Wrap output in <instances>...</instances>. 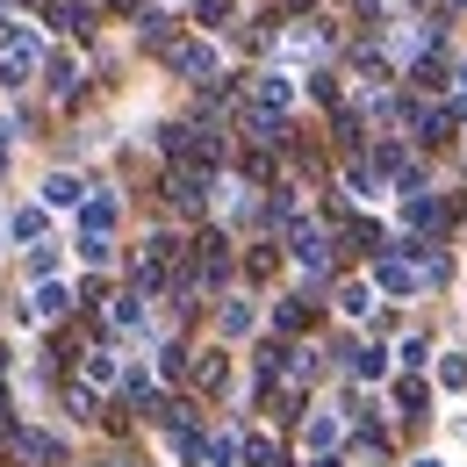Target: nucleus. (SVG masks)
<instances>
[{
  "mask_svg": "<svg viewBox=\"0 0 467 467\" xmlns=\"http://www.w3.org/2000/svg\"><path fill=\"white\" fill-rule=\"evenodd\" d=\"M302 439H309V453H317V461H324V453H331V446H338V417H331V410H317V417H309V424H302Z\"/></svg>",
  "mask_w": 467,
  "mask_h": 467,
  "instance_id": "9b49d317",
  "label": "nucleus"
},
{
  "mask_svg": "<svg viewBox=\"0 0 467 467\" xmlns=\"http://www.w3.org/2000/svg\"><path fill=\"white\" fill-rule=\"evenodd\" d=\"M173 72H180V79H216L223 65H216L209 44H194V36H187V44H173Z\"/></svg>",
  "mask_w": 467,
  "mask_h": 467,
  "instance_id": "423d86ee",
  "label": "nucleus"
},
{
  "mask_svg": "<svg viewBox=\"0 0 467 467\" xmlns=\"http://www.w3.org/2000/svg\"><path fill=\"white\" fill-rule=\"evenodd\" d=\"M410 231H439V223H446V202H431V194H410Z\"/></svg>",
  "mask_w": 467,
  "mask_h": 467,
  "instance_id": "f8f14e48",
  "label": "nucleus"
},
{
  "mask_svg": "<svg viewBox=\"0 0 467 467\" xmlns=\"http://www.w3.org/2000/svg\"><path fill=\"white\" fill-rule=\"evenodd\" d=\"M109 231H116V194H94L79 209V237H109Z\"/></svg>",
  "mask_w": 467,
  "mask_h": 467,
  "instance_id": "1a4fd4ad",
  "label": "nucleus"
},
{
  "mask_svg": "<svg viewBox=\"0 0 467 467\" xmlns=\"http://www.w3.org/2000/svg\"><path fill=\"white\" fill-rule=\"evenodd\" d=\"M116 374H122V359H116L109 346H94V352H87V389H101V381H116Z\"/></svg>",
  "mask_w": 467,
  "mask_h": 467,
  "instance_id": "2eb2a0df",
  "label": "nucleus"
},
{
  "mask_svg": "<svg viewBox=\"0 0 467 467\" xmlns=\"http://www.w3.org/2000/svg\"><path fill=\"white\" fill-rule=\"evenodd\" d=\"M216 324H223V338H244V331L259 324V309H252V302H223V317H216Z\"/></svg>",
  "mask_w": 467,
  "mask_h": 467,
  "instance_id": "dca6fc26",
  "label": "nucleus"
},
{
  "mask_svg": "<svg viewBox=\"0 0 467 467\" xmlns=\"http://www.w3.org/2000/svg\"><path fill=\"white\" fill-rule=\"evenodd\" d=\"M194 274H202V288H223V281H231V252H223V237H202Z\"/></svg>",
  "mask_w": 467,
  "mask_h": 467,
  "instance_id": "0eeeda50",
  "label": "nucleus"
},
{
  "mask_svg": "<svg viewBox=\"0 0 467 467\" xmlns=\"http://www.w3.org/2000/svg\"><path fill=\"white\" fill-rule=\"evenodd\" d=\"M29 274L51 281V274H58V244H29Z\"/></svg>",
  "mask_w": 467,
  "mask_h": 467,
  "instance_id": "aec40b11",
  "label": "nucleus"
},
{
  "mask_svg": "<svg viewBox=\"0 0 467 467\" xmlns=\"http://www.w3.org/2000/svg\"><path fill=\"white\" fill-rule=\"evenodd\" d=\"M309 467H338V461H331V453H324V461H309Z\"/></svg>",
  "mask_w": 467,
  "mask_h": 467,
  "instance_id": "c756f323",
  "label": "nucleus"
},
{
  "mask_svg": "<svg viewBox=\"0 0 467 467\" xmlns=\"http://www.w3.org/2000/svg\"><path fill=\"white\" fill-rule=\"evenodd\" d=\"M194 22H202V29H223V22H231V0H194Z\"/></svg>",
  "mask_w": 467,
  "mask_h": 467,
  "instance_id": "412c9836",
  "label": "nucleus"
},
{
  "mask_svg": "<svg viewBox=\"0 0 467 467\" xmlns=\"http://www.w3.org/2000/svg\"><path fill=\"white\" fill-rule=\"evenodd\" d=\"M302 317H309V302L295 295V302H281V317H274V324H281V331H302Z\"/></svg>",
  "mask_w": 467,
  "mask_h": 467,
  "instance_id": "a878e982",
  "label": "nucleus"
},
{
  "mask_svg": "<svg viewBox=\"0 0 467 467\" xmlns=\"http://www.w3.org/2000/svg\"><path fill=\"white\" fill-rule=\"evenodd\" d=\"M374 309V281H346L338 288V317H367Z\"/></svg>",
  "mask_w": 467,
  "mask_h": 467,
  "instance_id": "4468645a",
  "label": "nucleus"
},
{
  "mask_svg": "<svg viewBox=\"0 0 467 467\" xmlns=\"http://www.w3.org/2000/svg\"><path fill=\"white\" fill-rule=\"evenodd\" d=\"M244 461V446H237L231 431H223V439H209V467H237Z\"/></svg>",
  "mask_w": 467,
  "mask_h": 467,
  "instance_id": "6ab92c4d",
  "label": "nucleus"
},
{
  "mask_svg": "<svg viewBox=\"0 0 467 467\" xmlns=\"http://www.w3.org/2000/svg\"><path fill=\"white\" fill-rule=\"evenodd\" d=\"M44 202H51V209H87L94 187H87L79 173H51V180H44Z\"/></svg>",
  "mask_w": 467,
  "mask_h": 467,
  "instance_id": "6e6552de",
  "label": "nucleus"
},
{
  "mask_svg": "<svg viewBox=\"0 0 467 467\" xmlns=\"http://www.w3.org/2000/svg\"><path fill=\"white\" fill-rule=\"evenodd\" d=\"M295 266H302V274H331V244H324V231H317V223H295Z\"/></svg>",
  "mask_w": 467,
  "mask_h": 467,
  "instance_id": "20e7f679",
  "label": "nucleus"
},
{
  "mask_svg": "<svg viewBox=\"0 0 467 467\" xmlns=\"http://www.w3.org/2000/svg\"><path fill=\"white\" fill-rule=\"evenodd\" d=\"M44 231H51L44 209H15V216H7V237H15V244H44Z\"/></svg>",
  "mask_w": 467,
  "mask_h": 467,
  "instance_id": "9d476101",
  "label": "nucleus"
},
{
  "mask_svg": "<svg viewBox=\"0 0 467 467\" xmlns=\"http://www.w3.org/2000/svg\"><path fill=\"white\" fill-rule=\"evenodd\" d=\"M72 252H79V259H87V266H109V237H79V244H72Z\"/></svg>",
  "mask_w": 467,
  "mask_h": 467,
  "instance_id": "393cba45",
  "label": "nucleus"
},
{
  "mask_svg": "<svg viewBox=\"0 0 467 467\" xmlns=\"http://www.w3.org/2000/svg\"><path fill=\"white\" fill-rule=\"evenodd\" d=\"M288 109H295V87L281 72H259V79H252V116H281L288 122Z\"/></svg>",
  "mask_w": 467,
  "mask_h": 467,
  "instance_id": "f03ea898",
  "label": "nucleus"
},
{
  "mask_svg": "<svg viewBox=\"0 0 467 467\" xmlns=\"http://www.w3.org/2000/svg\"><path fill=\"white\" fill-rule=\"evenodd\" d=\"M109 7H130V0H109Z\"/></svg>",
  "mask_w": 467,
  "mask_h": 467,
  "instance_id": "7c9ffc66",
  "label": "nucleus"
},
{
  "mask_svg": "<svg viewBox=\"0 0 467 467\" xmlns=\"http://www.w3.org/2000/svg\"><path fill=\"white\" fill-rule=\"evenodd\" d=\"M439 389H467V352H446V359H439Z\"/></svg>",
  "mask_w": 467,
  "mask_h": 467,
  "instance_id": "a211bd4d",
  "label": "nucleus"
},
{
  "mask_svg": "<svg viewBox=\"0 0 467 467\" xmlns=\"http://www.w3.org/2000/svg\"><path fill=\"white\" fill-rule=\"evenodd\" d=\"M194 374H202V389H223V359H216V352H202V367H194Z\"/></svg>",
  "mask_w": 467,
  "mask_h": 467,
  "instance_id": "cd10ccee",
  "label": "nucleus"
},
{
  "mask_svg": "<svg viewBox=\"0 0 467 467\" xmlns=\"http://www.w3.org/2000/svg\"><path fill=\"white\" fill-rule=\"evenodd\" d=\"M352 374H359V381H381V374H389V352H381V346H359V352H352Z\"/></svg>",
  "mask_w": 467,
  "mask_h": 467,
  "instance_id": "f3484780",
  "label": "nucleus"
},
{
  "mask_svg": "<svg viewBox=\"0 0 467 467\" xmlns=\"http://www.w3.org/2000/svg\"><path fill=\"white\" fill-rule=\"evenodd\" d=\"M72 79H79V65H72V58H51V87H58V94H72Z\"/></svg>",
  "mask_w": 467,
  "mask_h": 467,
  "instance_id": "bb28decb",
  "label": "nucleus"
},
{
  "mask_svg": "<svg viewBox=\"0 0 467 467\" xmlns=\"http://www.w3.org/2000/svg\"><path fill=\"white\" fill-rule=\"evenodd\" d=\"M109 324H116V331H144V295H137V288H130V295H116Z\"/></svg>",
  "mask_w": 467,
  "mask_h": 467,
  "instance_id": "ddd939ff",
  "label": "nucleus"
},
{
  "mask_svg": "<svg viewBox=\"0 0 467 467\" xmlns=\"http://www.w3.org/2000/svg\"><path fill=\"white\" fill-rule=\"evenodd\" d=\"M29 72H36V36L22 29V36L0 51V87H29Z\"/></svg>",
  "mask_w": 467,
  "mask_h": 467,
  "instance_id": "39448f33",
  "label": "nucleus"
},
{
  "mask_svg": "<svg viewBox=\"0 0 467 467\" xmlns=\"http://www.w3.org/2000/svg\"><path fill=\"white\" fill-rule=\"evenodd\" d=\"M166 194H173V209H209V173H202V166H173V173H166Z\"/></svg>",
  "mask_w": 467,
  "mask_h": 467,
  "instance_id": "7ed1b4c3",
  "label": "nucleus"
},
{
  "mask_svg": "<svg viewBox=\"0 0 467 467\" xmlns=\"http://www.w3.org/2000/svg\"><path fill=\"white\" fill-rule=\"evenodd\" d=\"M65 410L87 424V417H94V389H87V381H72V389H65Z\"/></svg>",
  "mask_w": 467,
  "mask_h": 467,
  "instance_id": "4be33fe9",
  "label": "nucleus"
},
{
  "mask_svg": "<svg viewBox=\"0 0 467 467\" xmlns=\"http://www.w3.org/2000/svg\"><path fill=\"white\" fill-rule=\"evenodd\" d=\"M374 288L396 295V302H410V295L424 288V274H417L410 259H396V252H381V259H374Z\"/></svg>",
  "mask_w": 467,
  "mask_h": 467,
  "instance_id": "f257e3e1",
  "label": "nucleus"
},
{
  "mask_svg": "<svg viewBox=\"0 0 467 467\" xmlns=\"http://www.w3.org/2000/svg\"><path fill=\"white\" fill-rule=\"evenodd\" d=\"M244 461L252 467H281V453H274V439H244Z\"/></svg>",
  "mask_w": 467,
  "mask_h": 467,
  "instance_id": "5701e85b",
  "label": "nucleus"
},
{
  "mask_svg": "<svg viewBox=\"0 0 467 467\" xmlns=\"http://www.w3.org/2000/svg\"><path fill=\"white\" fill-rule=\"evenodd\" d=\"M410 467H446V461H431V453H424V461H410Z\"/></svg>",
  "mask_w": 467,
  "mask_h": 467,
  "instance_id": "c85d7f7f",
  "label": "nucleus"
},
{
  "mask_svg": "<svg viewBox=\"0 0 467 467\" xmlns=\"http://www.w3.org/2000/svg\"><path fill=\"white\" fill-rule=\"evenodd\" d=\"M431 396H424V381H396V410H424Z\"/></svg>",
  "mask_w": 467,
  "mask_h": 467,
  "instance_id": "b1692460",
  "label": "nucleus"
}]
</instances>
